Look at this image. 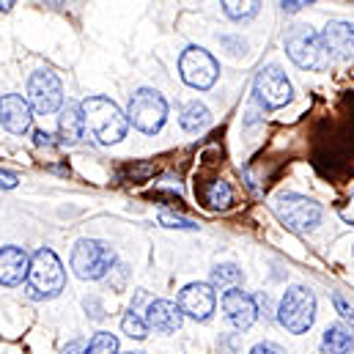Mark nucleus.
Returning a JSON list of instances; mask_svg holds the SVG:
<instances>
[{
    "label": "nucleus",
    "instance_id": "1",
    "mask_svg": "<svg viewBox=\"0 0 354 354\" xmlns=\"http://www.w3.org/2000/svg\"><path fill=\"white\" fill-rule=\"evenodd\" d=\"M83 113V124L93 132V138L99 143H118L127 135V115L121 113V107L104 96H88L80 104Z\"/></svg>",
    "mask_w": 354,
    "mask_h": 354
},
{
    "label": "nucleus",
    "instance_id": "2",
    "mask_svg": "<svg viewBox=\"0 0 354 354\" xmlns=\"http://www.w3.org/2000/svg\"><path fill=\"white\" fill-rule=\"evenodd\" d=\"M286 53L299 69H313L324 72L330 66V53L324 50L322 33H316L308 25H294L286 33Z\"/></svg>",
    "mask_w": 354,
    "mask_h": 354
},
{
    "label": "nucleus",
    "instance_id": "3",
    "mask_svg": "<svg viewBox=\"0 0 354 354\" xmlns=\"http://www.w3.org/2000/svg\"><path fill=\"white\" fill-rule=\"evenodd\" d=\"M277 319H280V324H283L288 333H294V335L308 333L310 324H313V319H316V297H313V291L305 288V286L288 288V291L283 294V299H280Z\"/></svg>",
    "mask_w": 354,
    "mask_h": 354
},
{
    "label": "nucleus",
    "instance_id": "4",
    "mask_svg": "<svg viewBox=\"0 0 354 354\" xmlns=\"http://www.w3.org/2000/svg\"><path fill=\"white\" fill-rule=\"evenodd\" d=\"M115 266V250L99 239H80L72 250V269L83 280H102Z\"/></svg>",
    "mask_w": 354,
    "mask_h": 354
},
{
    "label": "nucleus",
    "instance_id": "5",
    "mask_svg": "<svg viewBox=\"0 0 354 354\" xmlns=\"http://www.w3.org/2000/svg\"><path fill=\"white\" fill-rule=\"evenodd\" d=\"M165 118H168V102L162 93L151 88H140L132 93L127 113V121H132V127H138L146 135H154L162 129Z\"/></svg>",
    "mask_w": 354,
    "mask_h": 354
},
{
    "label": "nucleus",
    "instance_id": "6",
    "mask_svg": "<svg viewBox=\"0 0 354 354\" xmlns=\"http://www.w3.org/2000/svg\"><path fill=\"white\" fill-rule=\"evenodd\" d=\"M272 212L291 231H308V228L319 225V220H322V206L316 201H310L305 195H294V192L277 195L272 201Z\"/></svg>",
    "mask_w": 354,
    "mask_h": 354
},
{
    "label": "nucleus",
    "instance_id": "7",
    "mask_svg": "<svg viewBox=\"0 0 354 354\" xmlns=\"http://www.w3.org/2000/svg\"><path fill=\"white\" fill-rule=\"evenodd\" d=\"M28 280H30V288L36 291V297H55L66 286V272H64V264L58 261V256L50 248H41L30 259Z\"/></svg>",
    "mask_w": 354,
    "mask_h": 354
},
{
    "label": "nucleus",
    "instance_id": "8",
    "mask_svg": "<svg viewBox=\"0 0 354 354\" xmlns=\"http://www.w3.org/2000/svg\"><path fill=\"white\" fill-rule=\"evenodd\" d=\"M178 75L181 80L189 86V88L206 91L217 83V75H220V66L217 61L201 50V47H187L178 58Z\"/></svg>",
    "mask_w": 354,
    "mask_h": 354
},
{
    "label": "nucleus",
    "instance_id": "9",
    "mask_svg": "<svg viewBox=\"0 0 354 354\" xmlns=\"http://www.w3.org/2000/svg\"><path fill=\"white\" fill-rule=\"evenodd\" d=\"M28 96H30V104H33L36 113L50 115L64 102V86H61V80H58L55 72L41 69V72H33L30 75V80H28Z\"/></svg>",
    "mask_w": 354,
    "mask_h": 354
},
{
    "label": "nucleus",
    "instance_id": "10",
    "mask_svg": "<svg viewBox=\"0 0 354 354\" xmlns=\"http://www.w3.org/2000/svg\"><path fill=\"white\" fill-rule=\"evenodd\" d=\"M214 288L209 283H189L178 291V310L181 316H189V319H198V322H206L212 313H214Z\"/></svg>",
    "mask_w": 354,
    "mask_h": 354
},
{
    "label": "nucleus",
    "instance_id": "11",
    "mask_svg": "<svg viewBox=\"0 0 354 354\" xmlns=\"http://www.w3.org/2000/svg\"><path fill=\"white\" fill-rule=\"evenodd\" d=\"M256 96L261 99L264 107L277 110L286 102H291V83L286 80V75L277 66H266L256 77Z\"/></svg>",
    "mask_w": 354,
    "mask_h": 354
},
{
    "label": "nucleus",
    "instance_id": "12",
    "mask_svg": "<svg viewBox=\"0 0 354 354\" xmlns=\"http://www.w3.org/2000/svg\"><path fill=\"white\" fill-rule=\"evenodd\" d=\"M322 41H324V50L330 53V58L354 61V25L352 22H341V19L327 22V28L322 30Z\"/></svg>",
    "mask_w": 354,
    "mask_h": 354
},
{
    "label": "nucleus",
    "instance_id": "13",
    "mask_svg": "<svg viewBox=\"0 0 354 354\" xmlns=\"http://www.w3.org/2000/svg\"><path fill=\"white\" fill-rule=\"evenodd\" d=\"M223 310L228 316V322L236 327V330H250L256 316H259V308H256V299L239 288H231L223 294Z\"/></svg>",
    "mask_w": 354,
    "mask_h": 354
},
{
    "label": "nucleus",
    "instance_id": "14",
    "mask_svg": "<svg viewBox=\"0 0 354 354\" xmlns=\"http://www.w3.org/2000/svg\"><path fill=\"white\" fill-rule=\"evenodd\" d=\"M30 121H33V113H30L28 99H22V96H17V93L0 96V124H3L11 135L28 132V129H30Z\"/></svg>",
    "mask_w": 354,
    "mask_h": 354
},
{
    "label": "nucleus",
    "instance_id": "15",
    "mask_svg": "<svg viewBox=\"0 0 354 354\" xmlns=\"http://www.w3.org/2000/svg\"><path fill=\"white\" fill-rule=\"evenodd\" d=\"M30 269V259L22 248H0V283L3 286H19L28 277Z\"/></svg>",
    "mask_w": 354,
    "mask_h": 354
},
{
    "label": "nucleus",
    "instance_id": "16",
    "mask_svg": "<svg viewBox=\"0 0 354 354\" xmlns=\"http://www.w3.org/2000/svg\"><path fill=\"white\" fill-rule=\"evenodd\" d=\"M146 327H151L157 333H165V335L176 333L178 327H181V310H178V305L168 302V299L151 302L149 310H146Z\"/></svg>",
    "mask_w": 354,
    "mask_h": 354
},
{
    "label": "nucleus",
    "instance_id": "17",
    "mask_svg": "<svg viewBox=\"0 0 354 354\" xmlns=\"http://www.w3.org/2000/svg\"><path fill=\"white\" fill-rule=\"evenodd\" d=\"M83 113L77 104H66L61 110V118H58V135H61V143H77L83 138Z\"/></svg>",
    "mask_w": 354,
    "mask_h": 354
},
{
    "label": "nucleus",
    "instance_id": "18",
    "mask_svg": "<svg viewBox=\"0 0 354 354\" xmlns=\"http://www.w3.org/2000/svg\"><path fill=\"white\" fill-rule=\"evenodd\" d=\"M322 349H324V354H349L354 349V330L346 324H333L324 333Z\"/></svg>",
    "mask_w": 354,
    "mask_h": 354
},
{
    "label": "nucleus",
    "instance_id": "19",
    "mask_svg": "<svg viewBox=\"0 0 354 354\" xmlns=\"http://www.w3.org/2000/svg\"><path fill=\"white\" fill-rule=\"evenodd\" d=\"M203 203L212 206V209H228V206L234 203V189H231V184L223 181V178L209 181L206 189H203Z\"/></svg>",
    "mask_w": 354,
    "mask_h": 354
},
{
    "label": "nucleus",
    "instance_id": "20",
    "mask_svg": "<svg viewBox=\"0 0 354 354\" xmlns=\"http://www.w3.org/2000/svg\"><path fill=\"white\" fill-rule=\"evenodd\" d=\"M181 129H187V132H198V129H203L206 124H209V110L201 104V102H189L184 110H181Z\"/></svg>",
    "mask_w": 354,
    "mask_h": 354
},
{
    "label": "nucleus",
    "instance_id": "21",
    "mask_svg": "<svg viewBox=\"0 0 354 354\" xmlns=\"http://www.w3.org/2000/svg\"><path fill=\"white\" fill-rule=\"evenodd\" d=\"M236 283H242V269L236 264H220L214 266L212 272V286H220V288H234Z\"/></svg>",
    "mask_w": 354,
    "mask_h": 354
},
{
    "label": "nucleus",
    "instance_id": "22",
    "mask_svg": "<svg viewBox=\"0 0 354 354\" xmlns=\"http://www.w3.org/2000/svg\"><path fill=\"white\" fill-rule=\"evenodd\" d=\"M86 354H118V338L110 335V333H96L91 338Z\"/></svg>",
    "mask_w": 354,
    "mask_h": 354
},
{
    "label": "nucleus",
    "instance_id": "23",
    "mask_svg": "<svg viewBox=\"0 0 354 354\" xmlns=\"http://www.w3.org/2000/svg\"><path fill=\"white\" fill-rule=\"evenodd\" d=\"M259 6H261V3H256V0H250V3L225 0V3H223V11H225V17H231V19H248V17H253V14L259 11Z\"/></svg>",
    "mask_w": 354,
    "mask_h": 354
},
{
    "label": "nucleus",
    "instance_id": "24",
    "mask_svg": "<svg viewBox=\"0 0 354 354\" xmlns=\"http://www.w3.org/2000/svg\"><path fill=\"white\" fill-rule=\"evenodd\" d=\"M121 330H124V335H129L135 341H143L149 335V327H146V322L138 313H127L124 322H121Z\"/></svg>",
    "mask_w": 354,
    "mask_h": 354
},
{
    "label": "nucleus",
    "instance_id": "25",
    "mask_svg": "<svg viewBox=\"0 0 354 354\" xmlns=\"http://www.w3.org/2000/svg\"><path fill=\"white\" fill-rule=\"evenodd\" d=\"M160 223L168 225V228H184V231H195L198 228L192 220H187L181 214H171V212H160Z\"/></svg>",
    "mask_w": 354,
    "mask_h": 354
},
{
    "label": "nucleus",
    "instance_id": "26",
    "mask_svg": "<svg viewBox=\"0 0 354 354\" xmlns=\"http://www.w3.org/2000/svg\"><path fill=\"white\" fill-rule=\"evenodd\" d=\"M333 305H335V310H338L344 319H354V308L341 297V294H333Z\"/></svg>",
    "mask_w": 354,
    "mask_h": 354
},
{
    "label": "nucleus",
    "instance_id": "27",
    "mask_svg": "<svg viewBox=\"0 0 354 354\" xmlns=\"http://www.w3.org/2000/svg\"><path fill=\"white\" fill-rule=\"evenodd\" d=\"M19 184V176L11 171H0V189H14Z\"/></svg>",
    "mask_w": 354,
    "mask_h": 354
},
{
    "label": "nucleus",
    "instance_id": "28",
    "mask_svg": "<svg viewBox=\"0 0 354 354\" xmlns=\"http://www.w3.org/2000/svg\"><path fill=\"white\" fill-rule=\"evenodd\" d=\"M250 354H286V352H283L277 344H266V341H264V344H256Z\"/></svg>",
    "mask_w": 354,
    "mask_h": 354
},
{
    "label": "nucleus",
    "instance_id": "29",
    "mask_svg": "<svg viewBox=\"0 0 354 354\" xmlns=\"http://www.w3.org/2000/svg\"><path fill=\"white\" fill-rule=\"evenodd\" d=\"M341 217H344L346 223H352V225H354V195L349 198V203L341 209Z\"/></svg>",
    "mask_w": 354,
    "mask_h": 354
},
{
    "label": "nucleus",
    "instance_id": "30",
    "mask_svg": "<svg viewBox=\"0 0 354 354\" xmlns=\"http://www.w3.org/2000/svg\"><path fill=\"white\" fill-rule=\"evenodd\" d=\"M280 6H283V11H299V8H302V6H308V3H305V0H288V3L283 0Z\"/></svg>",
    "mask_w": 354,
    "mask_h": 354
},
{
    "label": "nucleus",
    "instance_id": "31",
    "mask_svg": "<svg viewBox=\"0 0 354 354\" xmlns=\"http://www.w3.org/2000/svg\"><path fill=\"white\" fill-rule=\"evenodd\" d=\"M33 140H36V146H53V140H50V135H47V132H41V129H39V132L33 135Z\"/></svg>",
    "mask_w": 354,
    "mask_h": 354
},
{
    "label": "nucleus",
    "instance_id": "32",
    "mask_svg": "<svg viewBox=\"0 0 354 354\" xmlns=\"http://www.w3.org/2000/svg\"><path fill=\"white\" fill-rule=\"evenodd\" d=\"M66 354H83V341H77V344L66 346Z\"/></svg>",
    "mask_w": 354,
    "mask_h": 354
},
{
    "label": "nucleus",
    "instance_id": "33",
    "mask_svg": "<svg viewBox=\"0 0 354 354\" xmlns=\"http://www.w3.org/2000/svg\"><path fill=\"white\" fill-rule=\"evenodd\" d=\"M11 6H14V3H11V0H3V3H0V11H8V8H11Z\"/></svg>",
    "mask_w": 354,
    "mask_h": 354
},
{
    "label": "nucleus",
    "instance_id": "34",
    "mask_svg": "<svg viewBox=\"0 0 354 354\" xmlns=\"http://www.w3.org/2000/svg\"><path fill=\"white\" fill-rule=\"evenodd\" d=\"M129 354H143V352H129Z\"/></svg>",
    "mask_w": 354,
    "mask_h": 354
}]
</instances>
